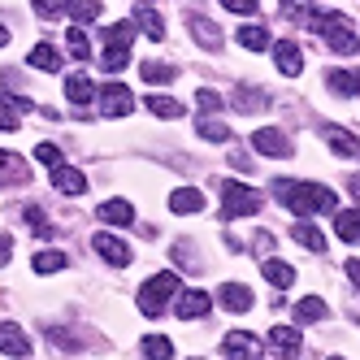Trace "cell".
I'll use <instances>...</instances> for the list:
<instances>
[{
    "instance_id": "obj_8",
    "label": "cell",
    "mask_w": 360,
    "mask_h": 360,
    "mask_svg": "<svg viewBox=\"0 0 360 360\" xmlns=\"http://www.w3.org/2000/svg\"><path fill=\"white\" fill-rule=\"evenodd\" d=\"M209 308H213V295H209V291H200V287H191V291L178 295L174 313H178V321H195V317L209 313Z\"/></svg>"
},
{
    "instance_id": "obj_26",
    "label": "cell",
    "mask_w": 360,
    "mask_h": 360,
    "mask_svg": "<svg viewBox=\"0 0 360 360\" xmlns=\"http://www.w3.org/2000/svg\"><path fill=\"white\" fill-rule=\"evenodd\" d=\"M291 235H295V243H304V248H313V252H326V235H321V230H317L313 221H300V226L291 230Z\"/></svg>"
},
{
    "instance_id": "obj_27",
    "label": "cell",
    "mask_w": 360,
    "mask_h": 360,
    "mask_svg": "<svg viewBox=\"0 0 360 360\" xmlns=\"http://www.w3.org/2000/svg\"><path fill=\"white\" fill-rule=\"evenodd\" d=\"M35 274H57V269H65L70 261H65V252H57V248H48V252H35Z\"/></svg>"
},
{
    "instance_id": "obj_45",
    "label": "cell",
    "mask_w": 360,
    "mask_h": 360,
    "mask_svg": "<svg viewBox=\"0 0 360 360\" xmlns=\"http://www.w3.org/2000/svg\"><path fill=\"white\" fill-rule=\"evenodd\" d=\"M187 360H204V356H187Z\"/></svg>"
},
{
    "instance_id": "obj_37",
    "label": "cell",
    "mask_w": 360,
    "mask_h": 360,
    "mask_svg": "<svg viewBox=\"0 0 360 360\" xmlns=\"http://www.w3.org/2000/svg\"><path fill=\"white\" fill-rule=\"evenodd\" d=\"M65 44H70V53L79 57V61H87V57H91V39H87V35H83L79 27H74V31L65 35Z\"/></svg>"
},
{
    "instance_id": "obj_20",
    "label": "cell",
    "mask_w": 360,
    "mask_h": 360,
    "mask_svg": "<svg viewBox=\"0 0 360 360\" xmlns=\"http://www.w3.org/2000/svg\"><path fill=\"white\" fill-rule=\"evenodd\" d=\"M191 35H195V44H200V48H221V31H217V22H209L204 13H195V18H191Z\"/></svg>"
},
{
    "instance_id": "obj_3",
    "label": "cell",
    "mask_w": 360,
    "mask_h": 360,
    "mask_svg": "<svg viewBox=\"0 0 360 360\" xmlns=\"http://www.w3.org/2000/svg\"><path fill=\"white\" fill-rule=\"evenodd\" d=\"M131 39H135V22H113V27H105V53H100V65H105L109 74L126 70V61H131Z\"/></svg>"
},
{
    "instance_id": "obj_29",
    "label": "cell",
    "mask_w": 360,
    "mask_h": 360,
    "mask_svg": "<svg viewBox=\"0 0 360 360\" xmlns=\"http://www.w3.org/2000/svg\"><path fill=\"white\" fill-rule=\"evenodd\" d=\"M269 100H265V91H256V87H235V109H243V113H252V109H265Z\"/></svg>"
},
{
    "instance_id": "obj_12",
    "label": "cell",
    "mask_w": 360,
    "mask_h": 360,
    "mask_svg": "<svg viewBox=\"0 0 360 360\" xmlns=\"http://www.w3.org/2000/svg\"><path fill=\"white\" fill-rule=\"evenodd\" d=\"M274 61H278V70L287 74V79H295V74L304 70V57H300V48H295L291 39H278V44H274Z\"/></svg>"
},
{
    "instance_id": "obj_2",
    "label": "cell",
    "mask_w": 360,
    "mask_h": 360,
    "mask_svg": "<svg viewBox=\"0 0 360 360\" xmlns=\"http://www.w3.org/2000/svg\"><path fill=\"white\" fill-rule=\"evenodd\" d=\"M313 27H317V35H321L326 48H334L339 57H356L360 39H356V27H352V18H347L343 9H326V13H317Z\"/></svg>"
},
{
    "instance_id": "obj_19",
    "label": "cell",
    "mask_w": 360,
    "mask_h": 360,
    "mask_svg": "<svg viewBox=\"0 0 360 360\" xmlns=\"http://www.w3.org/2000/svg\"><path fill=\"white\" fill-rule=\"evenodd\" d=\"M169 209H174V213H200V209H204V191H195V187L169 191Z\"/></svg>"
},
{
    "instance_id": "obj_6",
    "label": "cell",
    "mask_w": 360,
    "mask_h": 360,
    "mask_svg": "<svg viewBox=\"0 0 360 360\" xmlns=\"http://www.w3.org/2000/svg\"><path fill=\"white\" fill-rule=\"evenodd\" d=\"M221 352L230 360H261V339L248 334V330H230L226 339H221Z\"/></svg>"
},
{
    "instance_id": "obj_9",
    "label": "cell",
    "mask_w": 360,
    "mask_h": 360,
    "mask_svg": "<svg viewBox=\"0 0 360 360\" xmlns=\"http://www.w3.org/2000/svg\"><path fill=\"white\" fill-rule=\"evenodd\" d=\"M252 148L265 152V157H291V139L278 131V126H261V131L252 135Z\"/></svg>"
},
{
    "instance_id": "obj_41",
    "label": "cell",
    "mask_w": 360,
    "mask_h": 360,
    "mask_svg": "<svg viewBox=\"0 0 360 360\" xmlns=\"http://www.w3.org/2000/svg\"><path fill=\"white\" fill-rule=\"evenodd\" d=\"M27 226L35 230V235H48V221H44V209H35V204H31V209H27Z\"/></svg>"
},
{
    "instance_id": "obj_23",
    "label": "cell",
    "mask_w": 360,
    "mask_h": 360,
    "mask_svg": "<svg viewBox=\"0 0 360 360\" xmlns=\"http://www.w3.org/2000/svg\"><path fill=\"white\" fill-rule=\"evenodd\" d=\"M65 96L74 100V105H87V100L96 96V87H91L87 74H70V79H65Z\"/></svg>"
},
{
    "instance_id": "obj_34",
    "label": "cell",
    "mask_w": 360,
    "mask_h": 360,
    "mask_svg": "<svg viewBox=\"0 0 360 360\" xmlns=\"http://www.w3.org/2000/svg\"><path fill=\"white\" fill-rule=\"evenodd\" d=\"M265 278L274 282V287H291L295 282V269L287 261H265Z\"/></svg>"
},
{
    "instance_id": "obj_5",
    "label": "cell",
    "mask_w": 360,
    "mask_h": 360,
    "mask_svg": "<svg viewBox=\"0 0 360 360\" xmlns=\"http://www.w3.org/2000/svg\"><path fill=\"white\" fill-rule=\"evenodd\" d=\"M183 287V282H178V274H152L148 282H143V291H139V308L148 317H157L161 308H165V300Z\"/></svg>"
},
{
    "instance_id": "obj_42",
    "label": "cell",
    "mask_w": 360,
    "mask_h": 360,
    "mask_svg": "<svg viewBox=\"0 0 360 360\" xmlns=\"http://www.w3.org/2000/svg\"><path fill=\"white\" fill-rule=\"evenodd\" d=\"M221 9H230V13H243V18H248V13L256 9V0H221Z\"/></svg>"
},
{
    "instance_id": "obj_40",
    "label": "cell",
    "mask_w": 360,
    "mask_h": 360,
    "mask_svg": "<svg viewBox=\"0 0 360 360\" xmlns=\"http://www.w3.org/2000/svg\"><path fill=\"white\" fill-rule=\"evenodd\" d=\"M39 18H61V13H70V5H61V0H39Z\"/></svg>"
},
{
    "instance_id": "obj_31",
    "label": "cell",
    "mask_w": 360,
    "mask_h": 360,
    "mask_svg": "<svg viewBox=\"0 0 360 360\" xmlns=\"http://www.w3.org/2000/svg\"><path fill=\"white\" fill-rule=\"evenodd\" d=\"M143 356L148 360H174V343L165 339V334H148V339H143Z\"/></svg>"
},
{
    "instance_id": "obj_38",
    "label": "cell",
    "mask_w": 360,
    "mask_h": 360,
    "mask_svg": "<svg viewBox=\"0 0 360 360\" xmlns=\"http://www.w3.org/2000/svg\"><path fill=\"white\" fill-rule=\"evenodd\" d=\"M195 105L209 109V113H217V109H221V96H217L213 87H200V91H195Z\"/></svg>"
},
{
    "instance_id": "obj_33",
    "label": "cell",
    "mask_w": 360,
    "mask_h": 360,
    "mask_svg": "<svg viewBox=\"0 0 360 360\" xmlns=\"http://www.w3.org/2000/svg\"><path fill=\"white\" fill-rule=\"evenodd\" d=\"M139 74H143L148 83H174V74H178V70H174V65H165V61H143V65H139Z\"/></svg>"
},
{
    "instance_id": "obj_10",
    "label": "cell",
    "mask_w": 360,
    "mask_h": 360,
    "mask_svg": "<svg viewBox=\"0 0 360 360\" xmlns=\"http://www.w3.org/2000/svg\"><path fill=\"white\" fill-rule=\"evenodd\" d=\"M131 105H135V100H131V91H126L122 83H109L105 91H100V113H105V117H126Z\"/></svg>"
},
{
    "instance_id": "obj_43",
    "label": "cell",
    "mask_w": 360,
    "mask_h": 360,
    "mask_svg": "<svg viewBox=\"0 0 360 360\" xmlns=\"http://www.w3.org/2000/svg\"><path fill=\"white\" fill-rule=\"evenodd\" d=\"M347 278H352L356 287H360V261H356V256H352V261H347Z\"/></svg>"
},
{
    "instance_id": "obj_18",
    "label": "cell",
    "mask_w": 360,
    "mask_h": 360,
    "mask_svg": "<svg viewBox=\"0 0 360 360\" xmlns=\"http://www.w3.org/2000/svg\"><path fill=\"white\" fill-rule=\"evenodd\" d=\"M334 230H339V239L343 243H360V209H343V213H334Z\"/></svg>"
},
{
    "instance_id": "obj_25",
    "label": "cell",
    "mask_w": 360,
    "mask_h": 360,
    "mask_svg": "<svg viewBox=\"0 0 360 360\" xmlns=\"http://www.w3.org/2000/svg\"><path fill=\"white\" fill-rule=\"evenodd\" d=\"M295 317H300V321H326V317H330V308H326V300L308 295V300L295 304Z\"/></svg>"
},
{
    "instance_id": "obj_21",
    "label": "cell",
    "mask_w": 360,
    "mask_h": 360,
    "mask_svg": "<svg viewBox=\"0 0 360 360\" xmlns=\"http://www.w3.org/2000/svg\"><path fill=\"white\" fill-rule=\"evenodd\" d=\"M221 304L230 308V313H248V308H252V291L243 287V282H226V287H221Z\"/></svg>"
},
{
    "instance_id": "obj_44",
    "label": "cell",
    "mask_w": 360,
    "mask_h": 360,
    "mask_svg": "<svg viewBox=\"0 0 360 360\" xmlns=\"http://www.w3.org/2000/svg\"><path fill=\"white\" fill-rule=\"evenodd\" d=\"M347 191H352V200H360V174H352V178H347Z\"/></svg>"
},
{
    "instance_id": "obj_14",
    "label": "cell",
    "mask_w": 360,
    "mask_h": 360,
    "mask_svg": "<svg viewBox=\"0 0 360 360\" xmlns=\"http://www.w3.org/2000/svg\"><path fill=\"white\" fill-rule=\"evenodd\" d=\"M300 343H304V339H300L295 326H274V330H269V347H274L278 356H295Z\"/></svg>"
},
{
    "instance_id": "obj_4",
    "label": "cell",
    "mask_w": 360,
    "mask_h": 360,
    "mask_svg": "<svg viewBox=\"0 0 360 360\" xmlns=\"http://www.w3.org/2000/svg\"><path fill=\"white\" fill-rule=\"evenodd\" d=\"M256 209H261V195H256L252 187L235 183V178H221V217L235 221V217H252Z\"/></svg>"
},
{
    "instance_id": "obj_39",
    "label": "cell",
    "mask_w": 360,
    "mask_h": 360,
    "mask_svg": "<svg viewBox=\"0 0 360 360\" xmlns=\"http://www.w3.org/2000/svg\"><path fill=\"white\" fill-rule=\"evenodd\" d=\"M9 178H13V183H27V165H22L18 157H9V152H5V183H9Z\"/></svg>"
},
{
    "instance_id": "obj_16",
    "label": "cell",
    "mask_w": 360,
    "mask_h": 360,
    "mask_svg": "<svg viewBox=\"0 0 360 360\" xmlns=\"http://www.w3.org/2000/svg\"><path fill=\"white\" fill-rule=\"evenodd\" d=\"M0 347H5V356H31V343H27V334L18 330V321L0 326Z\"/></svg>"
},
{
    "instance_id": "obj_1",
    "label": "cell",
    "mask_w": 360,
    "mask_h": 360,
    "mask_svg": "<svg viewBox=\"0 0 360 360\" xmlns=\"http://www.w3.org/2000/svg\"><path fill=\"white\" fill-rule=\"evenodd\" d=\"M274 195L287 204L295 217H313L334 209V191L321 183H291V178H274Z\"/></svg>"
},
{
    "instance_id": "obj_28",
    "label": "cell",
    "mask_w": 360,
    "mask_h": 360,
    "mask_svg": "<svg viewBox=\"0 0 360 360\" xmlns=\"http://www.w3.org/2000/svg\"><path fill=\"white\" fill-rule=\"evenodd\" d=\"M27 61H31L35 70H61V57H57V48H53V44H35Z\"/></svg>"
},
{
    "instance_id": "obj_30",
    "label": "cell",
    "mask_w": 360,
    "mask_h": 360,
    "mask_svg": "<svg viewBox=\"0 0 360 360\" xmlns=\"http://www.w3.org/2000/svg\"><path fill=\"white\" fill-rule=\"evenodd\" d=\"M239 44L248 48V53H265V48H269V31L252 22V27H243V31H239Z\"/></svg>"
},
{
    "instance_id": "obj_11",
    "label": "cell",
    "mask_w": 360,
    "mask_h": 360,
    "mask_svg": "<svg viewBox=\"0 0 360 360\" xmlns=\"http://www.w3.org/2000/svg\"><path fill=\"white\" fill-rule=\"evenodd\" d=\"M321 139L339 152V157H360V139L352 131H343V126H321Z\"/></svg>"
},
{
    "instance_id": "obj_13",
    "label": "cell",
    "mask_w": 360,
    "mask_h": 360,
    "mask_svg": "<svg viewBox=\"0 0 360 360\" xmlns=\"http://www.w3.org/2000/svg\"><path fill=\"white\" fill-rule=\"evenodd\" d=\"M96 217L105 221V226H131V221H135V209H131L126 200H105V204L96 209Z\"/></svg>"
},
{
    "instance_id": "obj_17",
    "label": "cell",
    "mask_w": 360,
    "mask_h": 360,
    "mask_svg": "<svg viewBox=\"0 0 360 360\" xmlns=\"http://www.w3.org/2000/svg\"><path fill=\"white\" fill-rule=\"evenodd\" d=\"M53 187H57L61 195H83V191H87V178H83V169L61 165V169L53 174Z\"/></svg>"
},
{
    "instance_id": "obj_32",
    "label": "cell",
    "mask_w": 360,
    "mask_h": 360,
    "mask_svg": "<svg viewBox=\"0 0 360 360\" xmlns=\"http://www.w3.org/2000/svg\"><path fill=\"white\" fill-rule=\"evenodd\" d=\"M195 131H200V139H209V143H226V139H230L226 122H217V117H200V122H195Z\"/></svg>"
},
{
    "instance_id": "obj_35",
    "label": "cell",
    "mask_w": 360,
    "mask_h": 360,
    "mask_svg": "<svg viewBox=\"0 0 360 360\" xmlns=\"http://www.w3.org/2000/svg\"><path fill=\"white\" fill-rule=\"evenodd\" d=\"M100 9H105L100 0H74V5H70L74 27H79V22H96V18H100Z\"/></svg>"
},
{
    "instance_id": "obj_46",
    "label": "cell",
    "mask_w": 360,
    "mask_h": 360,
    "mask_svg": "<svg viewBox=\"0 0 360 360\" xmlns=\"http://www.w3.org/2000/svg\"><path fill=\"white\" fill-rule=\"evenodd\" d=\"M330 360H343V356H330Z\"/></svg>"
},
{
    "instance_id": "obj_24",
    "label": "cell",
    "mask_w": 360,
    "mask_h": 360,
    "mask_svg": "<svg viewBox=\"0 0 360 360\" xmlns=\"http://www.w3.org/2000/svg\"><path fill=\"white\" fill-rule=\"evenodd\" d=\"M148 113L161 117V122H174L178 113H183V105H178V100H169V96H148Z\"/></svg>"
},
{
    "instance_id": "obj_15",
    "label": "cell",
    "mask_w": 360,
    "mask_h": 360,
    "mask_svg": "<svg viewBox=\"0 0 360 360\" xmlns=\"http://www.w3.org/2000/svg\"><path fill=\"white\" fill-rule=\"evenodd\" d=\"M326 87L334 96H360V70H330L326 74Z\"/></svg>"
},
{
    "instance_id": "obj_36",
    "label": "cell",
    "mask_w": 360,
    "mask_h": 360,
    "mask_svg": "<svg viewBox=\"0 0 360 360\" xmlns=\"http://www.w3.org/2000/svg\"><path fill=\"white\" fill-rule=\"evenodd\" d=\"M35 161H39V165H48L53 174L65 165V161H61V148H57V143H35Z\"/></svg>"
},
{
    "instance_id": "obj_22",
    "label": "cell",
    "mask_w": 360,
    "mask_h": 360,
    "mask_svg": "<svg viewBox=\"0 0 360 360\" xmlns=\"http://www.w3.org/2000/svg\"><path fill=\"white\" fill-rule=\"evenodd\" d=\"M131 22H135L139 31H148L152 39L165 35V27H161V18H157V9H152V5H135V9H131Z\"/></svg>"
},
{
    "instance_id": "obj_7",
    "label": "cell",
    "mask_w": 360,
    "mask_h": 360,
    "mask_svg": "<svg viewBox=\"0 0 360 360\" xmlns=\"http://www.w3.org/2000/svg\"><path fill=\"white\" fill-rule=\"evenodd\" d=\"M91 248L105 256L109 265H117V269H126V265H131V256H135V252H131V243H122L117 235H109V230H100V235L91 239Z\"/></svg>"
}]
</instances>
